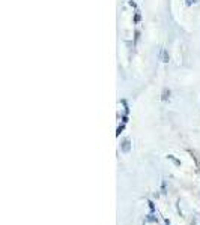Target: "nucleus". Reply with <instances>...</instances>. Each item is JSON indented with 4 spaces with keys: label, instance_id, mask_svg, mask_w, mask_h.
Here are the masks:
<instances>
[{
    "label": "nucleus",
    "instance_id": "nucleus-3",
    "mask_svg": "<svg viewBox=\"0 0 200 225\" xmlns=\"http://www.w3.org/2000/svg\"><path fill=\"white\" fill-rule=\"evenodd\" d=\"M169 98H170V90H169V89H164V90H163V98H161V99H163V101H167Z\"/></svg>",
    "mask_w": 200,
    "mask_h": 225
},
{
    "label": "nucleus",
    "instance_id": "nucleus-6",
    "mask_svg": "<svg viewBox=\"0 0 200 225\" xmlns=\"http://www.w3.org/2000/svg\"><path fill=\"white\" fill-rule=\"evenodd\" d=\"M196 2H197V0H187V5H188V6H191L193 3H196Z\"/></svg>",
    "mask_w": 200,
    "mask_h": 225
},
{
    "label": "nucleus",
    "instance_id": "nucleus-1",
    "mask_svg": "<svg viewBox=\"0 0 200 225\" xmlns=\"http://www.w3.org/2000/svg\"><path fill=\"white\" fill-rule=\"evenodd\" d=\"M130 149H131L130 140H123V143H122V150H123V152H130Z\"/></svg>",
    "mask_w": 200,
    "mask_h": 225
},
{
    "label": "nucleus",
    "instance_id": "nucleus-5",
    "mask_svg": "<svg viewBox=\"0 0 200 225\" xmlns=\"http://www.w3.org/2000/svg\"><path fill=\"white\" fill-rule=\"evenodd\" d=\"M139 21H140V12L137 11V12H136V17H134V23H139Z\"/></svg>",
    "mask_w": 200,
    "mask_h": 225
},
{
    "label": "nucleus",
    "instance_id": "nucleus-4",
    "mask_svg": "<svg viewBox=\"0 0 200 225\" xmlns=\"http://www.w3.org/2000/svg\"><path fill=\"white\" fill-rule=\"evenodd\" d=\"M167 158H169V159H170V161H172V162H173V164H176V165H181V162H179V161H178V159H176V158H174V156L169 155V156H167Z\"/></svg>",
    "mask_w": 200,
    "mask_h": 225
},
{
    "label": "nucleus",
    "instance_id": "nucleus-2",
    "mask_svg": "<svg viewBox=\"0 0 200 225\" xmlns=\"http://www.w3.org/2000/svg\"><path fill=\"white\" fill-rule=\"evenodd\" d=\"M161 60L164 62V63H169V53H167V50H161Z\"/></svg>",
    "mask_w": 200,
    "mask_h": 225
}]
</instances>
